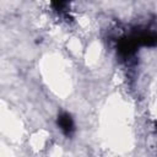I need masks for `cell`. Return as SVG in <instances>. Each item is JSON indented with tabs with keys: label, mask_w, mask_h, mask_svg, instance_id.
<instances>
[{
	"label": "cell",
	"mask_w": 157,
	"mask_h": 157,
	"mask_svg": "<svg viewBox=\"0 0 157 157\" xmlns=\"http://www.w3.org/2000/svg\"><path fill=\"white\" fill-rule=\"evenodd\" d=\"M56 125L59 126V129L61 130V132L65 136H67V137H70L74 134V131H75L74 119L66 112H64V113H61V114L58 115V118H56Z\"/></svg>",
	"instance_id": "cell-1"
}]
</instances>
